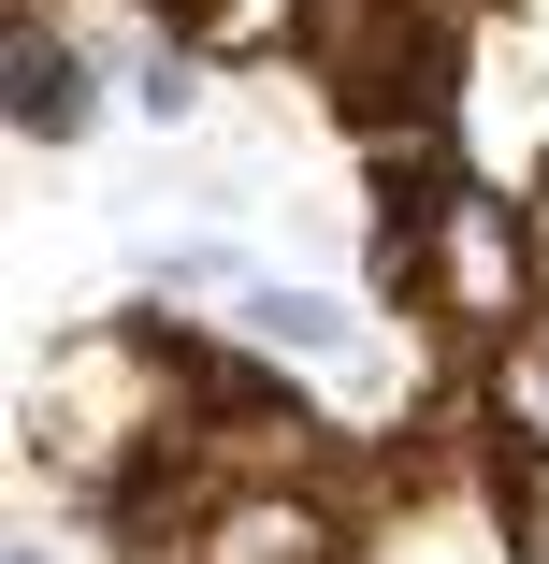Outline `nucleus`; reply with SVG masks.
Segmentation results:
<instances>
[{
    "instance_id": "f257e3e1",
    "label": "nucleus",
    "mask_w": 549,
    "mask_h": 564,
    "mask_svg": "<svg viewBox=\"0 0 549 564\" xmlns=\"http://www.w3.org/2000/svg\"><path fill=\"white\" fill-rule=\"evenodd\" d=\"M376 275L419 290L463 348H535V232H520V188H492V174H463L405 247H376Z\"/></svg>"
},
{
    "instance_id": "f03ea898",
    "label": "nucleus",
    "mask_w": 549,
    "mask_h": 564,
    "mask_svg": "<svg viewBox=\"0 0 549 564\" xmlns=\"http://www.w3.org/2000/svg\"><path fill=\"white\" fill-rule=\"evenodd\" d=\"M188 564H348V507L333 492H289V478L217 492L202 535H188Z\"/></svg>"
},
{
    "instance_id": "7ed1b4c3",
    "label": "nucleus",
    "mask_w": 549,
    "mask_h": 564,
    "mask_svg": "<svg viewBox=\"0 0 549 564\" xmlns=\"http://www.w3.org/2000/svg\"><path fill=\"white\" fill-rule=\"evenodd\" d=\"M174 290H202V304H232V333H275V348H348V304L333 290H289V275H232V261H174Z\"/></svg>"
},
{
    "instance_id": "20e7f679",
    "label": "nucleus",
    "mask_w": 549,
    "mask_h": 564,
    "mask_svg": "<svg viewBox=\"0 0 549 564\" xmlns=\"http://www.w3.org/2000/svg\"><path fill=\"white\" fill-rule=\"evenodd\" d=\"M0 101H15V131H44V145H73L87 131V58H73V30H44V15H15V44H0Z\"/></svg>"
},
{
    "instance_id": "39448f33",
    "label": "nucleus",
    "mask_w": 549,
    "mask_h": 564,
    "mask_svg": "<svg viewBox=\"0 0 549 564\" xmlns=\"http://www.w3.org/2000/svg\"><path fill=\"white\" fill-rule=\"evenodd\" d=\"M131 101H145V117H188L202 73H188V58H131Z\"/></svg>"
},
{
    "instance_id": "423d86ee",
    "label": "nucleus",
    "mask_w": 549,
    "mask_h": 564,
    "mask_svg": "<svg viewBox=\"0 0 549 564\" xmlns=\"http://www.w3.org/2000/svg\"><path fill=\"white\" fill-rule=\"evenodd\" d=\"M506 564H549V507H520V521H506Z\"/></svg>"
},
{
    "instance_id": "0eeeda50",
    "label": "nucleus",
    "mask_w": 549,
    "mask_h": 564,
    "mask_svg": "<svg viewBox=\"0 0 549 564\" xmlns=\"http://www.w3.org/2000/svg\"><path fill=\"white\" fill-rule=\"evenodd\" d=\"M15 564H58V550H15Z\"/></svg>"
}]
</instances>
